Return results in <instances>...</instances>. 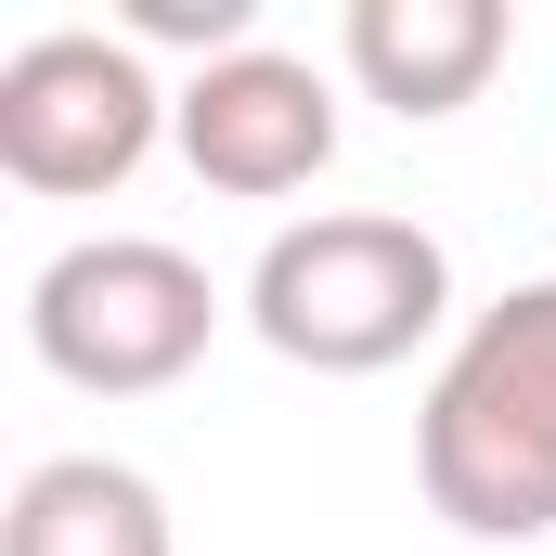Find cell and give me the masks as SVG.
I'll return each instance as SVG.
<instances>
[{
  "label": "cell",
  "instance_id": "6da1fadb",
  "mask_svg": "<svg viewBox=\"0 0 556 556\" xmlns=\"http://www.w3.org/2000/svg\"><path fill=\"white\" fill-rule=\"evenodd\" d=\"M415 479L466 544L556 531V285H505L453 337L415 415Z\"/></svg>",
  "mask_w": 556,
  "mask_h": 556
},
{
  "label": "cell",
  "instance_id": "7a4b0ae2",
  "mask_svg": "<svg viewBox=\"0 0 556 556\" xmlns=\"http://www.w3.org/2000/svg\"><path fill=\"white\" fill-rule=\"evenodd\" d=\"M440 311H453V260L402 207H311L247 273V324L298 376H389L440 337Z\"/></svg>",
  "mask_w": 556,
  "mask_h": 556
},
{
  "label": "cell",
  "instance_id": "3957f363",
  "mask_svg": "<svg viewBox=\"0 0 556 556\" xmlns=\"http://www.w3.org/2000/svg\"><path fill=\"white\" fill-rule=\"evenodd\" d=\"M207 337H220V285L168 233H91V247L39 260V285H26V350L91 402L181 389L207 363Z\"/></svg>",
  "mask_w": 556,
  "mask_h": 556
},
{
  "label": "cell",
  "instance_id": "277c9868",
  "mask_svg": "<svg viewBox=\"0 0 556 556\" xmlns=\"http://www.w3.org/2000/svg\"><path fill=\"white\" fill-rule=\"evenodd\" d=\"M168 104H181V91H155V65H142L130 39H104V26H39V39L0 65V168H13L26 194H117L142 155H155Z\"/></svg>",
  "mask_w": 556,
  "mask_h": 556
},
{
  "label": "cell",
  "instance_id": "5b68a950",
  "mask_svg": "<svg viewBox=\"0 0 556 556\" xmlns=\"http://www.w3.org/2000/svg\"><path fill=\"white\" fill-rule=\"evenodd\" d=\"M168 130H181V155H194L207 194L273 207V194H311V181L337 168V91H324L311 52H273V39H260V52L194 65L181 104H168Z\"/></svg>",
  "mask_w": 556,
  "mask_h": 556
},
{
  "label": "cell",
  "instance_id": "8992f818",
  "mask_svg": "<svg viewBox=\"0 0 556 556\" xmlns=\"http://www.w3.org/2000/svg\"><path fill=\"white\" fill-rule=\"evenodd\" d=\"M350 78L389 104V117H466L505 52H518V13L505 0H350Z\"/></svg>",
  "mask_w": 556,
  "mask_h": 556
},
{
  "label": "cell",
  "instance_id": "52a82bcc",
  "mask_svg": "<svg viewBox=\"0 0 556 556\" xmlns=\"http://www.w3.org/2000/svg\"><path fill=\"white\" fill-rule=\"evenodd\" d=\"M0 556H181V544H168V492L142 466H117V453H52V466L13 479Z\"/></svg>",
  "mask_w": 556,
  "mask_h": 556
},
{
  "label": "cell",
  "instance_id": "ba28073f",
  "mask_svg": "<svg viewBox=\"0 0 556 556\" xmlns=\"http://www.w3.org/2000/svg\"><path fill=\"white\" fill-rule=\"evenodd\" d=\"M117 39L220 65V52H260V0H117Z\"/></svg>",
  "mask_w": 556,
  "mask_h": 556
}]
</instances>
